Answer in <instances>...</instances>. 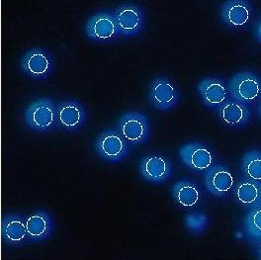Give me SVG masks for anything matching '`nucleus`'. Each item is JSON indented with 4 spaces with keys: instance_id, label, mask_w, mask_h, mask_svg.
Here are the masks:
<instances>
[{
    "instance_id": "obj_22",
    "label": "nucleus",
    "mask_w": 261,
    "mask_h": 260,
    "mask_svg": "<svg viewBox=\"0 0 261 260\" xmlns=\"http://www.w3.org/2000/svg\"><path fill=\"white\" fill-rule=\"evenodd\" d=\"M185 226L191 232L200 235L208 226V217L201 213H192L186 216Z\"/></svg>"
},
{
    "instance_id": "obj_21",
    "label": "nucleus",
    "mask_w": 261,
    "mask_h": 260,
    "mask_svg": "<svg viewBox=\"0 0 261 260\" xmlns=\"http://www.w3.org/2000/svg\"><path fill=\"white\" fill-rule=\"evenodd\" d=\"M245 228L250 238H261V206H255L247 214L245 220Z\"/></svg>"
},
{
    "instance_id": "obj_24",
    "label": "nucleus",
    "mask_w": 261,
    "mask_h": 260,
    "mask_svg": "<svg viewBox=\"0 0 261 260\" xmlns=\"http://www.w3.org/2000/svg\"><path fill=\"white\" fill-rule=\"evenodd\" d=\"M257 111H258V114L261 117V93L259 95V101H258V106H257Z\"/></svg>"
},
{
    "instance_id": "obj_20",
    "label": "nucleus",
    "mask_w": 261,
    "mask_h": 260,
    "mask_svg": "<svg viewBox=\"0 0 261 260\" xmlns=\"http://www.w3.org/2000/svg\"><path fill=\"white\" fill-rule=\"evenodd\" d=\"M241 170L246 178L261 182V150L250 149L246 151L241 163Z\"/></svg>"
},
{
    "instance_id": "obj_9",
    "label": "nucleus",
    "mask_w": 261,
    "mask_h": 260,
    "mask_svg": "<svg viewBox=\"0 0 261 260\" xmlns=\"http://www.w3.org/2000/svg\"><path fill=\"white\" fill-rule=\"evenodd\" d=\"M254 14L249 0H225L219 8L222 23L230 30H243L251 22Z\"/></svg>"
},
{
    "instance_id": "obj_5",
    "label": "nucleus",
    "mask_w": 261,
    "mask_h": 260,
    "mask_svg": "<svg viewBox=\"0 0 261 260\" xmlns=\"http://www.w3.org/2000/svg\"><path fill=\"white\" fill-rule=\"evenodd\" d=\"M84 33L88 39L97 43H109L122 36L114 12L111 11H99L89 17Z\"/></svg>"
},
{
    "instance_id": "obj_8",
    "label": "nucleus",
    "mask_w": 261,
    "mask_h": 260,
    "mask_svg": "<svg viewBox=\"0 0 261 260\" xmlns=\"http://www.w3.org/2000/svg\"><path fill=\"white\" fill-rule=\"evenodd\" d=\"M115 19L124 37H136L146 29L147 14L143 7L135 3H122L116 7Z\"/></svg>"
},
{
    "instance_id": "obj_17",
    "label": "nucleus",
    "mask_w": 261,
    "mask_h": 260,
    "mask_svg": "<svg viewBox=\"0 0 261 260\" xmlns=\"http://www.w3.org/2000/svg\"><path fill=\"white\" fill-rule=\"evenodd\" d=\"M26 228L30 241L41 243L51 237L53 220L48 212H34L26 219Z\"/></svg>"
},
{
    "instance_id": "obj_4",
    "label": "nucleus",
    "mask_w": 261,
    "mask_h": 260,
    "mask_svg": "<svg viewBox=\"0 0 261 260\" xmlns=\"http://www.w3.org/2000/svg\"><path fill=\"white\" fill-rule=\"evenodd\" d=\"M179 100V89L168 77H156L149 84L147 101L155 110L169 111L178 105Z\"/></svg>"
},
{
    "instance_id": "obj_16",
    "label": "nucleus",
    "mask_w": 261,
    "mask_h": 260,
    "mask_svg": "<svg viewBox=\"0 0 261 260\" xmlns=\"http://www.w3.org/2000/svg\"><path fill=\"white\" fill-rule=\"evenodd\" d=\"M217 110L220 120L231 128L245 127L251 119V112L248 106L232 98L227 99Z\"/></svg>"
},
{
    "instance_id": "obj_25",
    "label": "nucleus",
    "mask_w": 261,
    "mask_h": 260,
    "mask_svg": "<svg viewBox=\"0 0 261 260\" xmlns=\"http://www.w3.org/2000/svg\"><path fill=\"white\" fill-rule=\"evenodd\" d=\"M256 206H261V185H260V194H259V200L257 202V205Z\"/></svg>"
},
{
    "instance_id": "obj_7",
    "label": "nucleus",
    "mask_w": 261,
    "mask_h": 260,
    "mask_svg": "<svg viewBox=\"0 0 261 260\" xmlns=\"http://www.w3.org/2000/svg\"><path fill=\"white\" fill-rule=\"evenodd\" d=\"M228 88L229 97L248 106L259 98L261 79L252 71H241L229 80Z\"/></svg>"
},
{
    "instance_id": "obj_2",
    "label": "nucleus",
    "mask_w": 261,
    "mask_h": 260,
    "mask_svg": "<svg viewBox=\"0 0 261 260\" xmlns=\"http://www.w3.org/2000/svg\"><path fill=\"white\" fill-rule=\"evenodd\" d=\"M24 121L31 130L50 132L57 126V105L50 98L37 99L25 109Z\"/></svg>"
},
{
    "instance_id": "obj_12",
    "label": "nucleus",
    "mask_w": 261,
    "mask_h": 260,
    "mask_svg": "<svg viewBox=\"0 0 261 260\" xmlns=\"http://www.w3.org/2000/svg\"><path fill=\"white\" fill-rule=\"evenodd\" d=\"M179 157L181 162L194 171H206L215 163V154L212 150L198 142L181 146Z\"/></svg>"
},
{
    "instance_id": "obj_15",
    "label": "nucleus",
    "mask_w": 261,
    "mask_h": 260,
    "mask_svg": "<svg viewBox=\"0 0 261 260\" xmlns=\"http://www.w3.org/2000/svg\"><path fill=\"white\" fill-rule=\"evenodd\" d=\"M197 90L203 103L209 107L218 109L229 98L228 84L218 77H206L197 85Z\"/></svg>"
},
{
    "instance_id": "obj_13",
    "label": "nucleus",
    "mask_w": 261,
    "mask_h": 260,
    "mask_svg": "<svg viewBox=\"0 0 261 260\" xmlns=\"http://www.w3.org/2000/svg\"><path fill=\"white\" fill-rule=\"evenodd\" d=\"M205 186L210 194L224 198L233 186L234 179L228 168L221 163H214L205 172Z\"/></svg>"
},
{
    "instance_id": "obj_19",
    "label": "nucleus",
    "mask_w": 261,
    "mask_h": 260,
    "mask_svg": "<svg viewBox=\"0 0 261 260\" xmlns=\"http://www.w3.org/2000/svg\"><path fill=\"white\" fill-rule=\"evenodd\" d=\"M260 183L251 179H242L234 189L236 200L245 207L256 206L260 194Z\"/></svg>"
},
{
    "instance_id": "obj_23",
    "label": "nucleus",
    "mask_w": 261,
    "mask_h": 260,
    "mask_svg": "<svg viewBox=\"0 0 261 260\" xmlns=\"http://www.w3.org/2000/svg\"><path fill=\"white\" fill-rule=\"evenodd\" d=\"M255 36H256V40H257V42L261 44V19L258 21V23H257V25H256Z\"/></svg>"
},
{
    "instance_id": "obj_10",
    "label": "nucleus",
    "mask_w": 261,
    "mask_h": 260,
    "mask_svg": "<svg viewBox=\"0 0 261 260\" xmlns=\"http://www.w3.org/2000/svg\"><path fill=\"white\" fill-rule=\"evenodd\" d=\"M88 111L75 99H67L57 104V126L68 133L82 130L88 121Z\"/></svg>"
},
{
    "instance_id": "obj_14",
    "label": "nucleus",
    "mask_w": 261,
    "mask_h": 260,
    "mask_svg": "<svg viewBox=\"0 0 261 260\" xmlns=\"http://www.w3.org/2000/svg\"><path fill=\"white\" fill-rule=\"evenodd\" d=\"M1 235L4 243L10 246H22L29 240L26 219L18 214H6L1 222Z\"/></svg>"
},
{
    "instance_id": "obj_3",
    "label": "nucleus",
    "mask_w": 261,
    "mask_h": 260,
    "mask_svg": "<svg viewBox=\"0 0 261 260\" xmlns=\"http://www.w3.org/2000/svg\"><path fill=\"white\" fill-rule=\"evenodd\" d=\"M55 60L49 49L33 48L26 51L20 61V68L34 81H45L55 71Z\"/></svg>"
},
{
    "instance_id": "obj_18",
    "label": "nucleus",
    "mask_w": 261,
    "mask_h": 260,
    "mask_svg": "<svg viewBox=\"0 0 261 260\" xmlns=\"http://www.w3.org/2000/svg\"><path fill=\"white\" fill-rule=\"evenodd\" d=\"M172 198L183 208H192L201 199V191L190 179H181L171 189Z\"/></svg>"
},
{
    "instance_id": "obj_11",
    "label": "nucleus",
    "mask_w": 261,
    "mask_h": 260,
    "mask_svg": "<svg viewBox=\"0 0 261 260\" xmlns=\"http://www.w3.org/2000/svg\"><path fill=\"white\" fill-rule=\"evenodd\" d=\"M139 171L147 182L161 184L172 175L173 166L167 158L153 153L144 157L140 161Z\"/></svg>"
},
{
    "instance_id": "obj_6",
    "label": "nucleus",
    "mask_w": 261,
    "mask_h": 260,
    "mask_svg": "<svg viewBox=\"0 0 261 260\" xmlns=\"http://www.w3.org/2000/svg\"><path fill=\"white\" fill-rule=\"evenodd\" d=\"M118 129L123 138L134 146H142L151 137V129L147 117L140 112H126L118 120Z\"/></svg>"
},
{
    "instance_id": "obj_1",
    "label": "nucleus",
    "mask_w": 261,
    "mask_h": 260,
    "mask_svg": "<svg viewBox=\"0 0 261 260\" xmlns=\"http://www.w3.org/2000/svg\"><path fill=\"white\" fill-rule=\"evenodd\" d=\"M94 149L101 160L112 163L125 161L130 153L129 143L115 129L102 131L94 142Z\"/></svg>"
}]
</instances>
